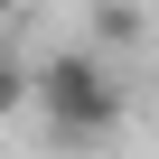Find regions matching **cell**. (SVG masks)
<instances>
[{"mask_svg":"<svg viewBox=\"0 0 159 159\" xmlns=\"http://www.w3.org/2000/svg\"><path fill=\"white\" fill-rule=\"evenodd\" d=\"M0 28H10V0H0Z\"/></svg>","mask_w":159,"mask_h":159,"instance_id":"277c9868","label":"cell"},{"mask_svg":"<svg viewBox=\"0 0 159 159\" xmlns=\"http://www.w3.org/2000/svg\"><path fill=\"white\" fill-rule=\"evenodd\" d=\"M140 38V10L131 0H94V47H131Z\"/></svg>","mask_w":159,"mask_h":159,"instance_id":"7a4b0ae2","label":"cell"},{"mask_svg":"<svg viewBox=\"0 0 159 159\" xmlns=\"http://www.w3.org/2000/svg\"><path fill=\"white\" fill-rule=\"evenodd\" d=\"M38 112H47V131H56L66 150H94V140L122 131L131 94H122V75H112L103 47H56V56L38 66Z\"/></svg>","mask_w":159,"mask_h":159,"instance_id":"6da1fadb","label":"cell"},{"mask_svg":"<svg viewBox=\"0 0 159 159\" xmlns=\"http://www.w3.org/2000/svg\"><path fill=\"white\" fill-rule=\"evenodd\" d=\"M19 103H38V75H28L19 56H0V122H10Z\"/></svg>","mask_w":159,"mask_h":159,"instance_id":"3957f363","label":"cell"}]
</instances>
